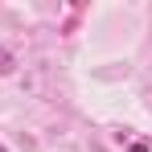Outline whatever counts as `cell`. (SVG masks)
Here are the masks:
<instances>
[{"label":"cell","mask_w":152,"mask_h":152,"mask_svg":"<svg viewBox=\"0 0 152 152\" xmlns=\"http://www.w3.org/2000/svg\"><path fill=\"white\" fill-rule=\"evenodd\" d=\"M127 152H152V148L144 144V140H136V144H127Z\"/></svg>","instance_id":"7a4b0ae2"},{"label":"cell","mask_w":152,"mask_h":152,"mask_svg":"<svg viewBox=\"0 0 152 152\" xmlns=\"http://www.w3.org/2000/svg\"><path fill=\"white\" fill-rule=\"evenodd\" d=\"M12 66H17V58L8 50H0V74H12Z\"/></svg>","instance_id":"6da1fadb"},{"label":"cell","mask_w":152,"mask_h":152,"mask_svg":"<svg viewBox=\"0 0 152 152\" xmlns=\"http://www.w3.org/2000/svg\"><path fill=\"white\" fill-rule=\"evenodd\" d=\"M0 152H8V148H4V144H0Z\"/></svg>","instance_id":"3957f363"}]
</instances>
